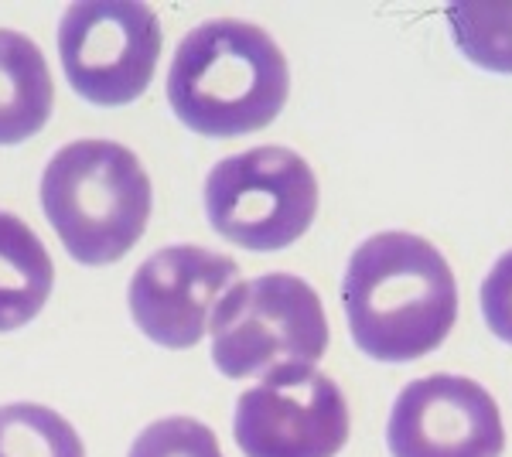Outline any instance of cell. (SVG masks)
Here are the masks:
<instances>
[{
    "label": "cell",
    "mask_w": 512,
    "mask_h": 457,
    "mask_svg": "<svg viewBox=\"0 0 512 457\" xmlns=\"http://www.w3.org/2000/svg\"><path fill=\"white\" fill-rule=\"evenodd\" d=\"M69 86L96 106H127L151 86L161 21L147 4H72L59 24Z\"/></svg>",
    "instance_id": "cell-6"
},
{
    "label": "cell",
    "mask_w": 512,
    "mask_h": 457,
    "mask_svg": "<svg viewBox=\"0 0 512 457\" xmlns=\"http://www.w3.org/2000/svg\"><path fill=\"white\" fill-rule=\"evenodd\" d=\"M291 93V69L263 28L205 21L181 38L168 69V103L202 137H243L270 127Z\"/></svg>",
    "instance_id": "cell-2"
},
{
    "label": "cell",
    "mask_w": 512,
    "mask_h": 457,
    "mask_svg": "<svg viewBox=\"0 0 512 457\" xmlns=\"http://www.w3.org/2000/svg\"><path fill=\"white\" fill-rule=\"evenodd\" d=\"M127 457H222L219 440L192 417H164L140 430Z\"/></svg>",
    "instance_id": "cell-14"
},
{
    "label": "cell",
    "mask_w": 512,
    "mask_h": 457,
    "mask_svg": "<svg viewBox=\"0 0 512 457\" xmlns=\"http://www.w3.org/2000/svg\"><path fill=\"white\" fill-rule=\"evenodd\" d=\"M212 229L253 253H277L311 229L318 178L291 147H253L219 161L205 178Z\"/></svg>",
    "instance_id": "cell-5"
},
{
    "label": "cell",
    "mask_w": 512,
    "mask_h": 457,
    "mask_svg": "<svg viewBox=\"0 0 512 457\" xmlns=\"http://www.w3.org/2000/svg\"><path fill=\"white\" fill-rule=\"evenodd\" d=\"M41 209L72 260L117 263L151 219V178L134 151L113 140H76L41 174Z\"/></svg>",
    "instance_id": "cell-3"
},
{
    "label": "cell",
    "mask_w": 512,
    "mask_h": 457,
    "mask_svg": "<svg viewBox=\"0 0 512 457\" xmlns=\"http://www.w3.org/2000/svg\"><path fill=\"white\" fill-rule=\"evenodd\" d=\"M55 267L45 243L18 215L0 212V331H14L45 307Z\"/></svg>",
    "instance_id": "cell-11"
},
{
    "label": "cell",
    "mask_w": 512,
    "mask_h": 457,
    "mask_svg": "<svg viewBox=\"0 0 512 457\" xmlns=\"http://www.w3.org/2000/svg\"><path fill=\"white\" fill-rule=\"evenodd\" d=\"M55 86L41 48L21 31L0 28V144L35 137L52 116Z\"/></svg>",
    "instance_id": "cell-10"
},
{
    "label": "cell",
    "mask_w": 512,
    "mask_h": 457,
    "mask_svg": "<svg viewBox=\"0 0 512 457\" xmlns=\"http://www.w3.org/2000/svg\"><path fill=\"white\" fill-rule=\"evenodd\" d=\"M233 434L246 457H335L349 440V403L315 365H284L239 396Z\"/></svg>",
    "instance_id": "cell-7"
},
{
    "label": "cell",
    "mask_w": 512,
    "mask_h": 457,
    "mask_svg": "<svg viewBox=\"0 0 512 457\" xmlns=\"http://www.w3.org/2000/svg\"><path fill=\"white\" fill-rule=\"evenodd\" d=\"M0 457H86V447L62 413L7 403L0 406Z\"/></svg>",
    "instance_id": "cell-12"
},
{
    "label": "cell",
    "mask_w": 512,
    "mask_h": 457,
    "mask_svg": "<svg viewBox=\"0 0 512 457\" xmlns=\"http://www.w3.org/2000/svg\"><path fill=\"white\" fill-rule=\"evenodd\" d=\"M386 444L393 457H502L506 427L489 389L441 372L396 396Z\"/></svg>",
    "instance_id": "cell-8"
},
{
    "label": "cell",
    "mask_w": 512,
    "mask_h": 457,
    "mask_svg": "<svg viewBox=\"0 0 512 457\" xmlns=\"http://www.w3.org/2000/svg\"><path fill=\"white\" fill-rule=\"evenodd\" d=\"M212 362L222 376H267L315 365L328 348V318L315 287L294 273H263L222 294L209 321Z\"/></svg>",
    "instance_id": "cell-4"
},
{
    "label": "cell",
    "mask_w": 512,
    "mask_h": 457,
    "mask_svg": "<svg viewBox=\"0 0 512 457\" xmlns=\"http://www.w3.org/2000/svg\"><path fill=\"white\" fill-rule=\"evenodd\" d=\"M352 342L376 362H414L444 345L458 321V284L441 249L414 232H379L342 277Z\"/></svg>",
    "instance_id": "cell-1"
},
{
    "label": "cell",
    "mask_w": 512,
    "mask_h": 457,
    "mask_svg": "<svg viewBox=\"0 0 512 457\" xmlns=\"http://www.w3.org/2000/svg\"><path fill=\"white\" fill-rule=\"evenodd\" d=\"M448 24L468 62L512 76V4H451Z\"/></svg>",
    "instance_id": "cell-13"
},
{
    "label": "cell",
    "mask_w": 512,
    "mask_h": 457,
    "mask_svg": "<svg viewBox=\"0 0 512 457\" xmlns=\"http://www.w3.org/2000/svg\"><path fill=\"white\" fill-rule=\"evenodd\" d=\"M482 314L495 338L512 345V249L495 260L482 284Z\"/></svg>",
    "instance_id": "cell-15"
},
{
    "label": "cell",
    "mask_w": 512,
    "mask_h": 457,
    "mask_svg": "<svg viewBox=\"0 0 512 457\" xmlns=\"http://www.w3.org/2000/svg\"><path fill=\"white\" fill-rule=\"evenodd\" d=\"M236 260L205 246H168L130 280V318L154 345L192 348L205 338L209 311L236 287Z\"/></svg>",
    "instance_id": "cell-9"
}]
</instances>
